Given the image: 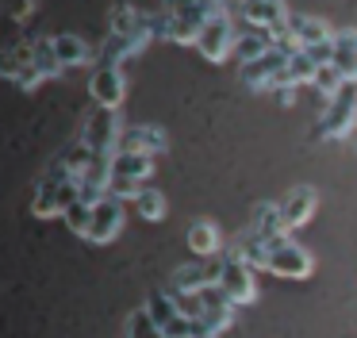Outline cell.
<instances>
[{"label":"cell","mask_w":357,"mask_h":338,"mask_svg":"<svg viewBox=\"0 0 357 338\" xmlns=\"http://www.w3.org/2000/svg\"><path fill=\"white\" fill-rule=\"evenodd\" d=\"M85 158H89V146L73 142L70 150H62L50 161V169L43 173L39 189H35V200H31V212L39 219H54V215H62L77 200V177H81Z\"/></svg>","instance_id":"6da1fadb"},{"label":"cell","mask_w":357,"mask_h":338,"mask_svg":"<svg viewBox=\"0 0 357 338\" xmlns=\"http://www.w3.org/2000/svg\"><path fill=\"white\" fill-rule=\"evenodd\" d=\"M265 273L273 277H284V281H307L315 273V258H311L307 246L292 242L288 235L273 238L269 254H265Z\"/></svg>","instance_id":"7a4b0ae2"},{"label":"cell","mask_w":357,"mask_h":338,"mask_svg":"<svg viewBox=\"0 0 357 338\" xmlns=\"http://www.w3.org/2000/svg\"><path fill=\"white\" fill-rule=\"evenodd\" d=\"M154 173V158L150 154H135V150H116L112 154V177H108V192L119 200H131L142 184Z\"/></svg>","instance_id":"3957f363"},{"label":"cell","mask_w":357,"mask_h":338,"mask_svg":"<svg viewBox=\"0 0 357 338\" xmlns=\"http://www.w3.org/2000/svg\"><path fill=\"white\" fill-rule=\"evenodd\" d=\"M215 8L219 4H211V0H173V4L162 12L165 38H169V43H196L204 20H208Z\"/></svg>","instance_id":"277c9868"},{"label":"cell","mask_w":357,"mask_h":338,"mask_svg":"<svg viewBox=\"0 0 357 338\" xmlns=\"http://www.w3.org/2000/svg\"><path fill=\"white\" fill-rule=\"evenodd\" d=\"M357 119V81H346L319 115V138H349Z\"/></svg>","instance_id":"5b68a950"},{"label":"cell","mask_w":357,"mask_h":338,"mask_svg":"<svg viewBox=\"0 0 357 338\" xmlns=\"http://www.w3.org/2000/svg\"><path fill=\"white\" fill-rule=\"evenodd\" d=\"M0 77H4V81H12L16 89H24V92H35L43 84L39 69H35V46H31V38H20V43L0 46Z\"/></svg>","instance_id":"8992f818"},{"label":"cell","mask_w":357,"mask_h":338,"mask_svg":"<svg viewBox=\"0 0 357 338\" xmlns=\"http://www.w3.org/2000/svg\"><path fill=\"white\" fill-rule=\"evenodd\" d=\"M192 46L208 61H227L234 50V15L227 12V8H215V12L204 20V27H200V35H196Z\"/></svg>","instance_id":"52a82bcc"},{"label":"cell","mask_w":357,"mask_h":338,"mask_svg":"<svg viewBox=\"0 0 357 338\" xmlns=\"http://www.w3.org/2000/svg\"><path fill=\"white\" fill-rule=\"evenodd\" d=\"M219 288L227 292V300H231L234 307L242 304H254L257 300V277H254V265L250 261H242L238 254H223L219 258Z\"/></svg>","instance_id":"ba28073f"},{"label":"cell","mask_w":357,"mask_h":338,"mask_svg":"<svg viewBox=\"0 0 357 338\" xmlns=\"http://www.w3.org/2000/svg\"><path fill=\"white\" fill-rule=\"evenodd\" d=\"M292 50H296V43L288 35L277 38L261 58H254V61L242 66V81H246L254 92H269L273 84H277V77H280V69H284V61H288V54H292Z\"/></svg>","instance_id":"9c48e42d"},{"label":"cell","mask_w":357,"mask_h":338,"mask_svg":"<svg viewBox=\"0 0 357 338\" xmlns=\"http://www.w3.org/2000/svg\"><path fill=\"white\" fill-rule=\"evenodd\" d=\"M288 15H292V8L284 0H242L238 4V20L254 31H265L273 43L288 35Z\"/></svg>","instance_id":"30bf717a"},{"label":"cell","mask_w":357,"mask_h":338,"mask_svg":"<svg viewBox=\"0 0 357 338\" xmlns=\"http://www.w3.org/2000/svg\"><path fill=\"white\" fill-rule=\"evenodd\" d=\"M81 146H89L93 154H116V146H119V115H116V108L96 104L93 112L85 115V123H81Z\"/></svg>","instance_id":"8fae6325"},{"label":"cell","mask_w":357,"mask_h":338,"mask_svg":"<svg viewBox=\"0 0 357 338\" xmlns=\"http://www.w3.org/2000/svg\"><path fill=\"white\" fill-rule=\"evenodd\" d=\"M119 230H123V200L104 192L93 204V212H89V223L81 230V238H89V242H112Z\"/></svg>","instance_id":"7c38bea8"},{"label":"cell","mask_w":357,"mask_h":338,"mask_svg":"<svg viewBox=\"0 0 357 338\" xmlns=\"http://www.w3.org/2000/svg\"><path fill=\"white\" fill-rule=\"evenodd\" d=\"M277 207H280L284 230H300V227H307L319 212V189L315 184H296V189H288L284 196L277 200Z\"/></svg>","instance_id":"4fadbf2b"},{"label":"cell","mask_w":357,"mask_h":338,"mask_svg":"<svg viewBox=\"0 0 357 338\" xmlns=\"http://www.w3.org/2000/svg\"><path fill=\"white\" fill-rule=\"evenodd\" d=\"M89 96L100 108H119L127 96V77L123 66H93V77H89Z\"/></svg>","instance_id":"5bb4252c"},{"label":"cell","mask_w":357,"mask_h":338,"mask_svg":"<svg viewBox=\"0 0 357 338\" xmlns=\"http://www.w3.org/2000/svg\"><path fill=\"white\" fill-rule=\"evenodd\" d=\"M116 150H135V154L158 158V154L169 150V138H165V131L154 127V123H131V127H119V146Z\"/></svg>","instance_id":"9a60e30c"},{"label":"cell","mask_w":357,"mask_h":338,"mask_svg":"<svg viewBox=\"0 0 357 338\" xmlns=\"http://www.w3.org/2000/svg\"><path fill=\"white\" fill-rule=\"evenodd\" d=\"M208 284H219V261H211V258L173 269V292H200Z\"/></svg>","instance_id":"2e32d148"},{"label":"cell","mask_w":357,"mask_h":338,"mask_svg":"<svg viewBox=\"0 0 357 338\" xmlns=\"http://www.w3.org/2000/svg\"><path fill=\"white\" fill-rule=\"evenodd\" d=\"M288 38L296 43V50H303V46H315V43H331L334 27L323 15H288Z\"/></svg>","instance_id":"e0dca14e"},{"label":"cell","mask_w":357,"mask_h":338,"mask_svg":"<svg viewBox=\"0 0 357 338\" xmlns=\"http://www.w3.org/2000/svg\"><path fill=\"white\" fill-rule=\"evenodd\" d=\"M331 61L342 69L346 81H357V27H346V31H334L331 38Z\"/></svg>","instance_id":"ac0fdd59"},{"label":"cell","mask_w":357,"mask_h":338,"mask_svg":"<svg viewBox=\"0 0 357 338\" xmlns=\"http://www.w3.org/2000/svg\"><path fill=\"white\" fill-rule=\"evenodd\" d=\"M50 46H54V58L62 61V69L89 66V61H93V46L81 35H50Z\"/></svg>","instance_id":"d6986e66"},{"label":"cell","mask_w":357,"mask_h":338,"mask_svg":"<svg viewBox=\"0 0 357 338\" xmlns=\"http://www.w3.org/2000/svg\"><path fill=\"white\" fill-rule=\"evenodd\" d=\"M188 250H192L196 258H219V250H223V235H219L215 223L196 219L192 227H188Z\"/></svg>","instance_id":"ffe728a7"},{"label":"cell","mask_w":357,"mask_h":338,"mask_svg":"<svg viewBox=\"0 0 357 338\" xmlns=\"http://www.w3.org/2000/svg\"><path fill=\"white\" fill-rule=\"evenodd\" d=\"M250 235H257V238H280V235H288L284 230V223H280V207H277V200H265V204H257L254 207V215H250Z\"/></svg>","instance_id":"44dd1931"},{"label":"cell","mask_w":357,"mask_h":338,"mask_svg":"<svg viewBox=\"0 0 357 338\" xmlns=\"http://www.w3.org/2000/svg\"><path fill=\"white\" fill-rule=\"evenodd\" d=\"M315 61L307 58L303 50H292L288 54V61H284V69H280V77H277V84L273 89H280V84H288V89H300V84H311V77H315ZM269 89V92H273Z\"/></svg>","instance_id":"7402d4cb"},{"label":"cell","mask_w":357,"mask_h":338,"mask_svg":"<svg viewBox=\"0 0 357 338\" xmlns=\"http://www.w3.org/2000/svg\"><path fill=\"white\" fill-rule=\"evenodd\" d=\"M273 46V38L265 35V31H254V27H242V31H234V58L246 66V61H254V58H261L265 50Z\"/></svg>","instance_id":"603a6c76"},{"label":"cell","mask_w":357,"mask_h":338,"mask_svg":"<svg viewBox=\"0 0 357 338\" xmlns=\"http://www.w3.org/2000/svg\"><path fill=\"white\" fill-rule=\"evenodd\" d=\"M135 212L142 215L146 223H158V219H165V196L158 189H150V184H142L139 192H135Z\"/></svg>","instance_id":"cb8c5ba5"},{"label":"cell","mask_w":357,"mask_h":338,"mask_svg":"<svg viewBox=\"0 0 357 338\" xmlns=\"http://www.w3.org/2000/svg\"><path fill=\"white\" fill-rule=\"evenodd\" d=\"M127 338H165V330L150 319L146 307H139V311L127 315Z\"/></svg>","instance_id":"d4e9b609"},{"label":"cell","mask_w":357,"mask_h":338,"mask_svg":"<svg viewBox=\"0 0 357 338\" xmlns=\"http://www.w3.org/2000/svg\"><path fill=\"white\" fill-rule=\"evenodd\" d=\"M342 84H346V77H342V69L334 66V61H326V66H319V69H315V77H311V89H319L326 100H331L334 92L342 89Z\"/></svg>","instance_id":"484cf974"},{"label":"cell","mask_w":357,"mask_h":338,"mask_svg":"<svg viewBox=\"0 0 357 338\" xmlns=\"http://www.w3.org/2000/svg\"><path fill=\"white\" fill-rule=\"evenodd\" d=\"M150 311V319L158 323V327H165V323L173 319V315H177V304H173V296L169 292H150L146 296V304H142Z\"/></svg>","instance_id":"4316f807"},{"label":"cell","mask_w":357,"mask_h":338,"mask_svg":"<svg viewBox=\"0 0 357 338\" xmlns=\"http://www.w3.org/2000/svg\"><path fill=\"white\" fill-rule=\"evenodd\" d=\"M89 212H93V204H81V200H73V204L70 207H66V223H70V230H77V235H81V230H85V223H89Z\"/></svg>","instance_id":"83f0119b"},{"label":"cell","mask_w":357,"mask_h":338,"mask_svg":"<svg viewBox=\"0 0 357 338\" xmlns=\"http://www.w3.org/2000/svg\"><path fill=\"white\" fill-rule=\"evenodd\" d=\"M35 8H39V0H4V12H8L12 20H27Z\"/></svg>","instance_id":"f1b7e54d"},{"label":"cell","mask_w":357,"mask_h":338,"mask_svg":"<svg viewBox=\"0 0 357 338\" xmlns=\"http://www.w3.org/2000/svg\"><path fill=\"white\" fill-rule=\"evenodd\" d=\"M303 54H307L311 61H315V66H326V61H331V43H315V46H303Z\"/></svg>","instance_id":"f546056e"},{"label":"cell","mask_w":357,"mask_h":338,"mask_svg":"<svg viewBox=\"0 0 357 338\" xmlns=\"http://www.w3.org/2000/svg\"><path fill=\"white\" fill-rule=\"evenodd\" d=\"M296 92H300V89H288V84H280V89H273V96H277L280 100V104H292V100H296Z\"/></svg>","instance_id":"4dcf8cb0"},{"label":"cell","mask_w":357,"mask_h":338,"mask_svg":"<svg viewBox=\"0 0 357 338\" xmlns=\"http://www.w3.org/2000/svg\"><path fill=\"white\" fill-rule=\"evenodd\" d=\"M211 4H219V8H227V4H231V0H211Z\"/></svg>","instance_id":"1f68e13d"},{"label":"cell","mask_w":357,"mask_h":338,"mask_svg":"<svg viewBox=\"0 0 357 338\" xmlns=\"http://www.w3.org/2000/svg\"><path fill=\"white\" fill-rule=\"evenodd\" d=\"M349 138H354V146H357V131H354V135H349Z\"/></svg>","instance_id":"d6a6232c"},{"label":"cell","mask_w":357,"mask_h":338,"mask_svg":"<svg viewBox=\"0 0 357 338\" xmlns=\"http://www.w3.org/2000/svg\"><path fill=\"white\" fill-rule=\"evenodd\" d=\"M200 338H211V335H200Z\"/></svg>","instance_id":"836d02e7"}]
</instances>
